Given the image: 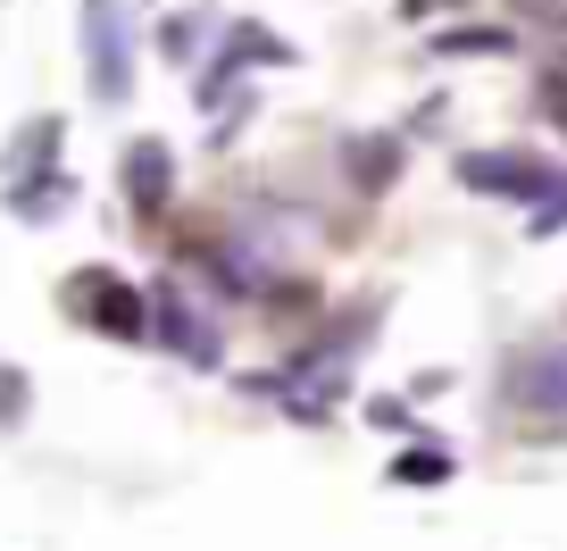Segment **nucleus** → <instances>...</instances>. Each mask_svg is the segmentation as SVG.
Segmentation results:
<instances>
[{
    "label": "nucleus",
    "mask_w": 567,
    "mask_h": 551,
    "mask_svg": "<svg viewBox=\"0 0 567 551\" xmlns=\"http://www.w3.org/2000/svg\"><path fill=\"white\" fill-rule=\"evenodd\" d=\"M59 302L75 309V318L92 326V335H117V343H151V293L125 285L117 267H84V276H68V293Z\"/></svg>",
    "instance_id": "1"
},
{
    "label": "nucleus",
    "mask_w": 567,
    "mask_h": 551,
    "mask_svg": "<svg viewBox=\"0 0 567 551\" xmlns=\"http://www.w3.org/2000/svg\"><path fill=\"white\" fill-rule=\"evenodd\" d=\"M84 51H92V101H125V75H134V34H125L117 0H84Z\"/></svg>",
    "instance_id": "2"
},
{
    "label": "nucleus",
    "mask_w": 567,
    "mask_h": 551,
    "mask_svg": "<svg viewBox=\"0 0 567 551\" xmlns=\"http://www.w3.org/2000/svg\"><path fill=\"white\" fill-rule=\"evenodd\" d=\"M460 184H476V193H493V201H543L550 184H559V167H550L543 151H467Z\"/></svg>",
    "instance_id": "3"
},
{
    "label": "nucleus",
    "mask_w": 567,
    "mask_h": 551,
    "mask_svg": "<svg viewBox=\"0 0 567 551\" xmlns=\"http://www.w3.org/2000/svg\"><path fill=\"white\" fill-rule=\"evenodd\" d=\"M284 59H292V42H284V34H267V25H226V51H217V68L200 75V109L226 101L234 75H250V68H284Z\"/></svg>",
    "instance_id": "4"
},
{
    "label": "nucleus",
    "mask_w": 567,
    "mask_h": 551,
    "mask_svg": "<svg viewBox=\"0 0 567 551\" xmlns=\"http://www.w3.org/2000/svg\"><path fill=\"white\" fill-rule=\"evenodd\" d=\"M509 401L543 409V418H567V343H534V351L509 359Z\"/></svg>",
    "instance_id": "5"
},
{
    "label": "nucleus",
    "mask_w": 567,
    "mask_h": 551,
    "mask_svg": "<svg viewBox=\"0 0 567 551\" xmlns=\"http://www.w3.org/2000/svg\"><path fill=\"white\" fill-rule=\"evenodd\" d=\"M342 176H351V193L359 201H384L392 193V176L409 167V134H342Z\"/></svg>",
    "instance_id": "6"
},
{
    "label": "nucleus",
    "mask_w": 567,
    "mask_h": 551,
    "mask_svg": "<svg viewBox=\"0 0 567 551\" xmlns=\"http://www.w3.org/2000/svg\"><path fill=\"white\" fill-rule=\"evenodd\" d=\"M151 343H167V351H176V359H193V368H217V359H226L217 326L200 318L193 302H176V293H159V302H151Z\"/></svg>",
    "instance_id": "7"
},
{
    "label": "nucleus",
    "mask_w": 567,
    "mask_h": 551,
    "mask_svg": "<svg viewBox=\"0 0 567 551\" xmlns=\"http://www.w3.org/2000/svg\"><path fill=\"white\" fill-rule=\"evenodd\" d=\"M117 176H125V201H134V217H159L167 201H176V160H167V143H159V134L125 143Z\"/></svg>",
    "instance_id": "8"
},
{
    "label": "nucleus",
    "mask_w": 567,
    "mask_h": 551,
    "mask_svg": "<svg viewBox=\"0 0 567 551\" xmlns=\"http://www.w3.org/2000/svg\"><path fill=\"white\" fill-rule=\"evenodd\" d=\"M9 210H18L25 226H51V217L68 210V176H59V167H34V176H9Z\"/></svg>",
    "instance_id": "9"
},
{
    "label": "nucleus",
    "mask_w": 567,
    "mask_h": 551,
    "mask_svg": "<svg viewBox=\"0 0 567 551\" xmlns=\"http://www.w3.org/2000/svg\"><path fill=\"white\" fill-rule=\"evenodd\" d=\"M217 25H226V18H217L209 0H200V9H176V18H167V25H159V51H167V59H176V68H193V51H200V42H209V34H217Z\"/></svg>",
    "instance_id": "10"
},
{
    "label": "nucleus",
    "mask_w": 567,
    "mask_h": 551,
    "mask_svg": "<svg viewBox=\"0 0 567 551\" xmlns=\"http://www.w3.org/2000/svg\"><path fill=\"white\" fill-rule=\"evenodd\" d=\"M51 160H59V118H34L18 143L0 151V167H9V176H34V167H51Z\"/></svg>",
    "instance_id": "11"
},
{
    "label": "nucleus",
    "mask_w": 567,
    "mask_h": 551,
    "mask_svg": "<svg viewBox=\"0 0 567 551\" xmlns=\"http://www.w3.org/2000/svg\"><path fill=\"white\" fill-rule=\"evenodd\" d=\"M509 25H460V34H443V42H434V51H443V59H460V51H509Z\"/></svg>",
    "instance_id": "12"
},
{
    "label": "nucleus",
    "mask_w": 567,
    "mask_h": 551,
    "mask_svg": "<svg viewBox=\"0 0 567 551\" xmlns=\"http://www.w3.org/2000/svg\"><path fill=\"white\" fill-rule=\"evenodd\" d=\"M443 477H451L443 451H401V460H392V484H443Z\"/></svg>",
    "instance_id": "13"
},
{
    "label": "nucleus",
    "mask_w": 567,
    "mask_h": 551,
    "mask_svg": "<svg viewBox=\"0 0 567 551\" xmlns=\"http://www.w3.org/2000/svg\"><path fill=\"white\" fill-rule=\"evenodd\" d=\"M550 193H559V201H550V210H543V201H534V217H526V226H534V243H543V234H559V226H567V176L550 184Z\"/></svg>",
    "instance_id": "14"
},
{
    "label": "nucleus",
    "mask_w": 567,
    "mask_h": 551,
    "mask_svg": "<svg viewBox=\"0 0 567 551\" xmlns=\"http://www.w3.org/2000/svg\"><path fill=\"white\" fill-rule=\"evenodd\" d=\"M0 418H9V427L25 418V376L18 368H0Z\"/></svg>",
    "instance_id": "15"
}]
</instances>
